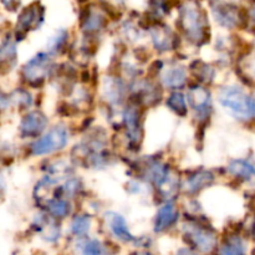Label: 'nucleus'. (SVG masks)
<instances>
[{"label":"nucleus","mask_w":255,"mask_h":255,"mask_svg":"<svg viewBox=\"0 0 255 255\" xmlns=\"http://www.w3.org/2000/svg\"><path fill=\"white\" fill-rule=\"evenodd\" d=\"M2 5H4L5 9L7 11H16L17 9L20 7V4H21V0H1Z\"/></svg>","instance_id":"33"},{"label":"nucleus","mask_w":255,"mask_h":255,"mask_svg":"<svg viewBox=\"0 0 255 255\" xmlns=\"http://www.w3.org/2000/svg\"><path fill=\"white\" fill-rule=\"evenodd\" d=\"M16 62V46L12 39V35L7 34L4 36L0 47V65H1V74L11 70Z\"/></svg>","instance_id":"12"},{"label":"nucleus","mask_w":255,"mask_h":255,"mask_svg":"<svg viewBox=\"0 0 255 255\" xmlns=\"http://www.w3.org/2000/svg\"><path fill=\"white\" fill-rule=\"evenodd\" d=\"M10 97L15 100V102H16L17 106L20 107V110L27 109L32 102L31 95H30L27 91H25V90H20V89L16 90V91H14V94H12Z\"/></svg>","instance_id":"26"},{"label":"nucleus","mask_w":255,"mask_h":255,"mask_svg":"<svg viewBox=\"0 0 255 255\" xmlns=\"http://www.w3.org/2000/svg\"><path fill=\"white\" fill-rule=\"evenodd\" d=\"M252 236H253V239L255 241V223H254V226H253V231H252Z\"/></svg>","instance_id":"37"},{"label":"nucleus","mask_w":255,"mask_h":255,"mask_svg":"<svg viewBox=\"0 0 255 255\" xmlns=\"http://www.w3.org/2000/svg\"><path fill=\"white\" fill-rule=\"evenodd\" d=\"M214 182V174L208 171H201L196 174H192L186 182V191L188 193H197L202 189L207 188Z\"/></svg>","instance_id":"16"},{"label":"nucleus","mask_w":255,"mask_h":255,"mask_svg":"<svg viewBox=\"0 0 255 255\" xmlns=\"http://www.w3.org/2000/svg\"><path fill=\"white\" fill-rule=\"evenodd\" d=\"M67 139H69V132L66 127L57 125L54 128L50 129V132H47L45 136L31 144V153L35 156H40V154L59 151L66 146Z\"/></svg>","instance_id":"5"},{"label":"nucleus","mask_w":255,"mask_h":255,"mask_svg":"<svg viewBox=\"0 0 255 255\" xmlns=\"http://www.w3.org/2000/svg\"><path fill=\"white\" fill-rule=\"evenodd\" d=\"M167 106L174 114H177L181 117L187 116V114H188V107H187L186 99H184V96L181 92H173V94L169 95V97L167 99Z\"/></svg>","instance_id":"22"},{"label":"nucleus","mask_w":255,"mask_h":255,"mask_svg":"<svg viewBox=\"0 0 255 255\" xmlns=\"http://www.w3.org/2000/svg\"><path fill=\"white\" fill-rule=\"evenodd\" d=\"M47 126V119L42 112L32 111L22 117L20 122V133L22 137H37Z\"/></svg>","instance_id":"9"},{"label":"nucleus","mask_w":255,"mask_h":255,"mask_svg":"<svg viewBox=\"0 0 255 255\" xmlns=\"http://www.w3.org/2000/svg\"><path fill=\"white\" fill-rule=\"evenodd\" d=\"M54 218L55 217L52 216L50 218L46 216H41L32 224L35 231L39 232L42 238L47 242L57 241V238L60 237V233H61V229H60L59 224H57V222Z\"/></svg>","instance_id":"13"},{"label":"nucleus","mask_w":255,"mask_h":255,"mask_svg":"<svg viewBox=\"0 0 255 255\" xmlns=\"http://www.w3.org/2000/svg\"><path fill=\"white\" fill-rule=\"evenodd\" d=\"M251 17L253 19V21L255 22V2H254L253 7H252V10H251Z\"/></svg>","instance_id":"36"},{"label":"nucleus","mask_w":255,"mask_h":255,"mask_svg":"<svg viewBox=\"0 0 255 255\" xmlns=\"http://www.w3.org/2000/svg\"><path fill=\"white\" fill-rule=\"evenodd\" d=\"M54 70L51 57L49 54L40 52L32 57L27 64L24 65L21 70V76L31 87H41L45 79Z\"/></svg>","instance_id":"3"},{"label":"nucleus","mask_w":255,"mask_h":255,"mask_svg":"<svg viewBox=\"0 0 255 255\" xmlns=\"http://www.w3.org/2000/svg\"><path fill=\"white\" fill-rule=\"evenodd\" d=\"M44 6L39 0L24 7L17 19L16 31L26 35V32L30 30L37 29L44 20Z\"/></svg>","instance_id":"7"},{"label":"nucleus","mask_w":255,"mask_h":255,"mask_svg":"<svg viewBox=\"0 0 255 255\" xmlns=\"http://www.w3.org/2000/svg\"><path fill=\"white\" fill-rule=\"evenodd\" d=\"M178 27L197 46H202L211 40L207 12L194 1H187L181 6Z\"/></svg>","instance_id":"1"},{"label":"nucleus","mask_w":255,"mask_h":255,"mask_svg":"<svg viewBox=\"0 0 255 255\" xmlns=\"http://www.w3.org/2000/svg\"><path fill=\"white\" fill-rule=\"evenodd\" d=\"M125 125L127 129V137H128L129 148L137 151L141 143V121H139V110L138 106L131 105L127 107L124 115Z\"/></svg>","instance_id":"8"},{"label":"nucleus","mask_w":255,"mask_h":255,"mask_svg":"<svg viewBox=\"0 0 255 255\" xmlns=\"http://www.w3.org/2000/svg\"><path fill=\"white\" fill-rule=\"evenodd\" d=\"M66 41H67V31L66 30H60V31L57 32L56 36L52 39L51 46L49 47L52 50V51H60L62 47H65Z\"/></svg>","instance_id":"27"},{"label":"nucleus","mask_w":255,"mask_h":255,"mask_svg":"<svg viewBox=\"0 0 255 255\" xmlns=\"http://www.w3.org/2000/svg\"><path fill=\"white\" fill-rule=\"evenodd\" d=\"M106 25V16L99 14V12H94L92 10L89 14V16H87L84 21L80 22V26H81L82 31L86 32V34H94V32L100 31V30L105 29Z\"/></svg>","instance_id":"19"},{"label":"nucleus","mask_w":255,"mask_h":255,"mask_svg":"<svg viewBox=\"0 0 255 255\" xmlns=\"http://www.w3.org/2000/svg\"><path fill=\"white\" fill-rule=\"evenodd\" d=\"M134 55H136V57L141 62L148 61V59H149V52L147 51L144 47H139V49L134 50Z\"/></svg>","instance_id":"34"},{"label":"nucleus","mask_w":255,"mask_h":255,"mask_svg":"<svg viewBox=\"0 0 255 255\" xmlns=\"http://www.w3.org/2000/svg\"><path fill=\"white\" fill-rule=\"evenodd\" d=\"M244 247L242 244L241 239L237 237V234H232V236L227 237L226 242L219 249V253L222 254H243Z\"/></svg>","instance_id":"23"},{"label":"nucleus","mask_w":255,"mask_h":255,"mask_svg":"<svg viewBox=\"0 0 255 255\" xmlns=\"http://www.w3.org/2000/svg\"><path fill=\"white\" fill-rule=\"evenodd\" d=\"M183 239L192 248L203 253L213 252L217 247V237L214 231L211 227L203 226L202 223L192 222L187 224Z\"/></svg>","instance_id":"4"},{"label":"nucleus","mask_w":255,"mask_h":255,"mask_svg":"<svg viewBox=\"0 0 255 255\" xmlns=\"http://www.w3.org/2000/svg\"><path fill=\"white\" fill-rule=\"evenodd\" d=\"M148 5L151 7L148 14L158 21H161V17L171 10V4L168 0H148Z\"/></svg>","instance_id":"25"},{"label":"nucleus","mask_w":255,"mask_h":255,"mask_svg":"<svg viewBox=\"0 0 255 255\" xmlns=\"http://www.w3.org/2000/svg\"><path fill=\"white\" fill-rule=\"evenodd\" d=\"M188 101L202 122H208L212 112L211 92L199 84L189 87Z\"/></svg>","instance_id":"6"},{"label":"nucleus","mask_w":255,"mask_h":255,"mask_svg":"<svg viewBox=\"0 0 255 255\" xmlns=\"http://www.w3.org/2000/svg\"><path fill=\"white\" fill-rule=\"evenodd\" d=\"M91 218L87 214H77L71 223V232L77 237H82L89 232Z\"/></svg>","instance_id":"24"},{"label":"nucleus","mask_w":255,"mask_h":255,"mask_svg":"<svg viewBox=\"0 0 255 255\" xmlns=\"http://www.w3.org/2000/svg\"><path fill=\"white\" fill-rule=\"evenodd\" d=\"M57 112L61 115L62 117H72L79 112V110L76 109L75 105H70L67 102H61L57 106Z\"/></svg>","instance_id":"29"},{"label":"nucleus","mask_w":255,"mask_h":255,"mask_svg":"<svg viewBox=\"0 0 255 255\" xmlns=\"http://www.w3.org/2000/svg\"><path fill=\"white\" fill-rule=\"evenodd\" d=\"M117 1H119V2H120V1H121V2H124V0H117Z\"/></svg>","instance_id":"39"},{"label":"nucleus","mask_w":255,"mask_h":255,"mask_svg":"<svg viewBox=\"0 0 255 255\" xmlns=\"http://www.w3.org/2000/svg\"><path fill=\"white\" fill-rule=\"evenodd\" d=\"M187 74L182 66L173 67L163 75V85L169 89H182L186 85Z\"/></svg>","instance_id":"18"},{"label":"nucleus","mask_w":255,"mask_h":255,"mask_svg":"<svg viewBox=\"0 0 255 255\" xmlns=\"http://www.w3.org/2000/svg\"><path fill=\"white\" fill-rule=\"evenodd\" d=\"M109 223L110 228H111L112 233L122 242H134L136 239L133 238L131 233H129L128 228H127L126 221L124 219V217L120 216L116 213H109Z\"/></svg>","instance_id":"17"},{"label":"nucleus","mask_w":255,"mask_h":255,"mask_svg":"<svg viewBox=\"0 0 255 255\" xmlns=\"http://www.w3.org/2000/svg\"><path fill=\"white\" fill-rule=\"evenodd\" d=\"M77 1H79V2H86V1H89V0H77Z\"/></svg>","instance_id":"38"},{"label":"nucleus","mask_w":255,"mask_h":255,"mask_svg":"<svg viewBox=\"0 0 255 255\" xmlns=\"http://www.w3.org/2000/svg\"><path fill=\"white\" fill-rule=\"evenodd\" d=\"M85 254H101L102 246L97 241H91L85 246L84 249Z\"/></svg>","instance_id":"31"},{"label":"nucleus","mask_w":255,"mask_h":255,"mask_svg":"<svg viewBox=\"0 0 255 255\" xmlns=\"http://www.w3.org/2000/svg\"><path fill=\"white\" fill-rule=\"evenodd\" d=\"M162 67H163V61H161V60H156V61H154L148 69L149 77H152V79H153V77L158 76L159 72H161V70H162Z\"/></svg>","instance_id":"32"},{"label":"nucleus","mask_w":255,"mask_h":255,"mask_svg":"<svg viewBox=\"0 0 255 255\" xmlns=\"http://www.w3.org/2000/svg\"><path fill=\"white\" fill-rule=\"evenodd\" d=\"M219 101L237 117L248 120L255 115V100L236 86L224 87L219 94Z\"/></svg>","instance_id":"2"},{"label":"nucleus","mask_w":255,"mask_h":255,"mask_svg":"<svg viewBox=\"0 0 255 255\" xmlns=\"http://www.w3.org/2000/svg\"><path fill=\"white\" fill-rule=\"evenodd\" d=\"M217 21L226 27H234L239 22V7L233 2H218L213 5Z\"/></svg>","instance_id":"11"},{"label":"nucleus","mask_w":255,"mask_h":255,"mask_svg":"<svg viewBox=\"0 0 255 255\" xmlns=\"http://www.w3.org/2000/svg\"><path fill=\"white\" fill-rule=\"evenodd\" d=\"M80 79H81V81L84 82V84H87V82L91 81L92 79L91 72H90L89 70H85V71L81 72V77H80Z\"/></svg>","instance_id":"35"},{"label":"nucleus","mask_w":255,"mask_h":255,"mask_svg":"<svg viewBox=\"0 0 255 255\" xmlns=\"http://www.w3.org/2000/svg\"><path fill=\"white\" fill-rule=\"evenodd\" d=\"M46 209L55 218H65V217L69 216L70 211H71V207H70L69 202L65 201V199L52 198L50 201H47Z\"/></svg>","instance_id":"21"},{"label":"nucleus","mask_w":255,"mask_h":255,"mask_svg":"<svg viewBox=\"0 0 255 255\" xmlns=\"http://www.w3.org/2000/svg\"><path fill=\"white\" fill-rule=\"evenodd\" d=\"M152 39H153L154 47L159 51H167V50L176 49L178 44H181L178 39V35L172 34L171 30L166 25L156 24L152 26Z\"/></svg>","instance_id":"10"},{"label":"nucleus","mask_w":255,"mask_h":255,"mask_svg":"<svg viewBox=\"0 0 255 255\" xmlns=\"http://www.w3.org/2000/svg\"><path fill=\"white\" fill-rule=\"evenodd\" d=\"M191 71L193 74V76L199 82H203V84H211L214 77L213 67L211 65L206 64V62L201 61V60H196V61L192 62Z\"/></svg>","instance_id":"20"},{"label":"nucleus","mask_w":255,"mask_h":255,"mask_svg":"<svg viewBox=\"0 0 255 255\" xmlns=\"http://www.w3.org/2000/svg\"><path fill=\"white\" fill-rule=\"evenodd\" d=\"M178 217V211H177L176 206L173 203L169 202V203L164 204L159 208L158 213H157L156 221H154V231L157 233L167 231L176 223Z\"/></svg>","instance_id":"14"},{"label":"nucleus","mask_w":255,"mask_h":255,"mask_svg":"<svg viewBox=\"0 0 255 255\" xmlns=\"http://www.w3.org/2000/svg\"><path fill=\"white\" fill-rule=\"evenodd\" d=\"M100 5H101L102 10H104V11L106 12V14L109 15L111 19L119 20L120 17H121V11H120V10L117 9L116 6H114V5L110 4V1H106V0H101V1H100Z\"/></svg>","instance_id":"28"},{"label":"nucleus","mask_w":255,"mask_h":255,"mask_svg":"<svg viewBox=\"0 0 255 255\" xmlns=\"http://www.w3.org/2000/svg\"><path fill=\"white\" fill-rule=\"evenodd\" d=\"M65 192L67 194H76L79 193L80 189H81V183H80L77 179H70V181L66 182V184L64 186Z\"/></svg>","instance_id":"30"},{"label":"nucleus","mask_w":255,"mask_h":255,"mask_svg":"<svg viewBox=\"0 0 255 255\" xmlns=\"http://www.w3.org/2000/svg\"><path fill=\"white\" fill-rule=\"evenodd\" d=\"M228 172L237 178L255 183V166L246 159H236L228 166Z\"/></svg>","instance_id":"15"}]
</instances>
